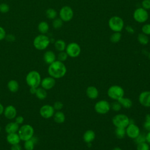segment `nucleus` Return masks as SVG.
<instances>
[{"instance_id":"obj_1","label":"nucleus","mask_w":150,"mask_h":150,"mask_svg":"<svg viewBox=\"0 0 150 150\" xmlns=\"http://www.w3.org/2000/svg\"><path fill=\"white\" fill-rule=\"evenodd\" d=\"M47 71L50 76L53 78L60 79L66 74L67 69L64 64L57 60L49 64Z\"/></svg>"},{"instance_id":"obj_2","label":"nucleus","mask_w":150,"mask_h":150,"mask_svg":"<svg viewBox=\"0 0 150 150\" xmlns=\"http://www.w3.org/2000/svg\"><path fill=\"white\" fill-rule=\"evenodd\" d=\"M50 42V40L48 36L45 35V34H40L34 38L33 45L37 50H43L48 47Z\"/></svg>"},{"instance_id":"obj_3","label":"nucleus","mask_w":150,"mask_h":150,"mask_svg":"<svg viewBox=\"0 0 150 150\" xmlns=\"http://www.w3.org/2000/svg\"><path fill=\"white\" fill-rule=\"evenodd\" d=\"M41 76L36 70L29 71L26 76V82L30 87L38 88L41 83Z\"/></svg>"},{"instance_id":"obj_4","label":"nucleus","mask_w":150,"mask_h":150,"mask_svg":"<svg viewBox=\"0 0 150 150\" xmlns=\"http://www.w3.org/2000/svg\"><path fill=\"white\" fill-rule=\"evenodd\" d=\"M18 135L22 141H27L33 137L34 129L29 124H25L21 126L18 130Z\"/></svg>"},{"instance_id":"obj_5","label":"nucleus","mask_w":150,"mask_h":150,"mask_svg":"<svg viewBox=\"0 0 150 150\" xmlns=\"http://www.w3.org/2000/svg\"><path fill=\"white\" fill-rule=\"evenodd\" d=\"M108 24L110 29L114 32H120L124 27L123 19L118 16H114L110 18Z\"/></svg>"},{"instance_id":"obj_6","label":"nucleus","mask_w":150,"mask_h":150,"mask_svg":"<svg viewBox=\"0 0 150 150\" xmlns=\"http://www.w3.org/2000/svg\"><path fill=\"white\" fill-rule=\"evenodd\" d=\"M112 124L114 126L118 128H125L129 124L130 120L125 114H119L115 115L112 120Z\"/></svg>"},{"instance_id":"obj_7","label":"nucleus","mask_w":150,"mask_h":150,"mask_svg":"<svg viewBox=\"0 0 150 150\" xmlns=\"http://www.w3.org/2000/svg\"><path fill=\"white\" fill-rule=\"evenodd\" d=\"M108 97L113 100L118 101L124 95V89L120 86L114 85L111 86L107 91Z\"/></svg>"},{"instance_id":"obj_8","label":"nucleus","mask_w":150,"mask_h":150,"mask_svg":"<svg viewBox=\"0 0 150 150\" xmlns=\"http://www.w3.org/2000/svg\"><path fill=\"white\" fill-rule=\"evenodd\" d=\"M149 15L148 11L142 7L137 8L133 13L134 20L140 23H145L148 19Z\"/></svg>"},{"instance_id":"obj_9","label":"nucleus","mask_w":150,"mask_h":150,"mask_svg":"<svg viewBox=\"0 0 150 150\" xmlns=\"http://www.w3.org/2000/svg\"><path fill=\"white\" fill-rule=\"evenodd\" d=\"M66 52L68 56L71 57H77L81 53V47L79 44L76 42H71L66 45Z\"/></svg>"},{"instance_id":"obj_10","label":"nucleus","mask_w":150,"mask_h":150,"mask_svg":"<svg viewBox=\"0 0 150 150\" xmlns=\"http://www.w3.org/2000/svg\"><path fill=\"white\" fill-rule=\"evenodd\" d=\"M74 16L72 8L69 6H63L59 11V17L63 22L70 21Z\"/></svg>"},{"instance_id":"obj_11","label":"nucleus","mask_w":150,"mask_h":150,"mask_svg":"<svg viewBox=\"0 0 150 150\" xmlns=\"http://www.w3.org/2000/svg\"><path fill=\"white\" fill-rule=\"evenodd\" d=\"M111 108L110 103L105 100H100L97 102L94 105L95 111L100 114L107 113Z\"/></svg>"},{"instance_id":"obj_12","label":"nucleus","mask_w":150,"mask_h":150,"mask_svg":"<svg viewBox=\"0 0 150 150\" xmlns=\"http://www.w3.org/2000/svg\"><path fill=\"white\" fill-rule=\"evenodd\" d=\"M126 128V134L130 138L135 139L140 134L139 127L134 123H129Z\"/></svg>"},{"instance_id":"obj_13","label":"nucleus","mask_w":150,"mask_h":150,"mask_svg":"<svg viewBox=\"0 0 150 150\" xmlns=\"http://www.w3.org/2000/svg\"><path fill=\"white\" fill-rule=\"evenodd\" d=\"M40 115L44 118H50L54 114V109L53 106L49 104L43 105L40 108Z\"/></svg>"},{"instance_id":"obj_14","label":"nucleus","mask_w":150,"mask_h":150,"mask_svg":"<svg viewBox=\"0 0 150 150\" xmlns=\"http://www.w3.org/2000/svg\"><path fill=\"white\" fill-rule=\"evenodd\" d=\"M140 104L146 107H150V91L142 92L138 98Z\"/></svg>"},{"instance_id":"obj_15","label":"nucleus","mask_w":150,"mask_h":150,"mask_svg":"<svg viewBox=\"0 0 150 150\" xmlns=\"http://www.w3.org/2000/svg\"><path fill=\"white\" fill-rule=\"evenodd\" d=\"M56 83L55 79L53 78L52 77H46L44 79H43L41 80L40 85L44 89L46 90H50L52 88Z\"/></svg>"},{"instance_id":"obj_16","label":"nucleus","mask_w":150,"mask_h":150,"mask_svg":"<svg viewBox=\"0 0 150 150\" xmlns=\"http://www.w3.org/2000/svg\"><path fill=\"white\" fill-rule=\"evenodd\" d=\"M3 113L6 118L12 120L16 116L17 111L16 108L13 105H9L4 108Z\"/></svg>"},{"instance_id":"obj_17","label":"nucleus","mask_w":150,"mask_h":150,"mask_svg":"<svg viewBox=\"0 0 150 150\" xmlns=\"http://www.w3.org/2000/svg\"><path fill=\"white\" fill-rule=\"evenodd\" d=\"M56 54L52 50L46 51L43 54V60L46 64H50L56 60Z\"/></svg>"},{"instance_id":"obj_18","label":"nucleus","mask_w":150,"mask_h":150,"mask_svg":"<svg viewBox=\"0 0 150 150\" xmlns=\"http://www.w3.org/2000/svg\"><path fill=\"white\" fill-rule=\"evenodd\" d=\"M6 141L9 144L12 145L19 144L21 141V139L18 134L16 132V133L8 134V135L6 136Z\"/></svg>"},{"instance_id":"obj_19","label":"nucleus","mask_w":150,"mask_h":150,"mask_svg":"<svg viewBox=\"0 0 150 150\" xmlns=\"http://www.w3.org/2000/svg\"><path fill=\"white\" fill-rule=\"evenodd\" d=\"M19 128V124H18L15 121V122H11L6 124L5 126V131L7 134H11V133H16L18 131Z\"/></svg>"},{"instance_id":"obj_20","label":"nucleus","mask_w":150,"mask_h":150,"mask_svg":"<svg viewBox=\"0 0 150 150\" xmlns=\"http://www.w3.org/2000/svg\"><path fill=\"white\" fill-rule=\"evenodd\" d=\"M86 94L87 97L91 99H95L98 96V91L94 86H89L86 90Z\"/></svg>"},{"instance_id":"obj_21","label":"nucleus","mask_w":150,"mask_h":150,"mask_svg":"<svg viewBox=\"0 0 150 150\" xmlns=\"http://www.w3.org/2000/svg\"><path fill=\"white\" fill-rule=\"evenodd\" d=\"M96 137L95 132L91 129L86 131L83 135V139L87 144L91 142Z\"/></svg>"},{"instance_id":"obj_22","label":"nucleus","mask_w":150,"mask_h":150,"mask_svg":"<svg viewBox=\"0 0 150 150\" xmlns=\"http://www.w3.org/2000/svg\"><path fill=\"white\" fill-rule=\"evenodd\" d=\"M7 87L8 90L12 93H16L19 88L18 82L15 80H11L8 81Z\"/></svg>"},{"instance_id":"obj_23","label":"nucleus","mask_w":150,"mask_h":150,"mask_svg":"<svg viewBox=\"0 0 150 150\" xmlns=\"http://www.w3.org/2000/svg\"><path fill=\"white\" fill-rule=\"evenodd\" d=\"M38 29L41 34H46L49 29V24L46 21H42L39 23Z\"/></svg>"},{"instance_id":"obj_24","label":"nucleus","mask_w":150,"mask_h":150,"mask_svg":"<svg viewBox=\"0 0 150 150\" xmlns=\"http://www.w3.org/2000/svg\"><path fill=\"white\" fill-rule=\"evenodd\" d=\"M53 119L54 121L58 124H62L65 121V115L64 113L62 111H57L55 112L53 115Z\"/></svg>"},{"instance_id":"obj_25","label":"nucleus","mask_w":150,"mask_h":150,"mask_svg":"<svg viewBox=\"0 0 150 150\" xmlns=\"http://www.w3.org/2000/svg\"><path fill=\"white\" fill-rule=\"evenodd\" d=\"M36 138L32 137L31 139L25 141L24 143V148L25 150H33L35 144L36 142Z\"/></svg>"},{"instance_id":"obj_26","label":"nucleus","mask_w":150,"mask_h":150,"mask_svg":"<svg viewBox=\"0 0 150 150\" xmlns=\"http://www.w3.org/2000/svg\"><path fill=\"white\" fill-rule=\"evenodd\" d=\"M118 102L121 104V107H123L125 108H129L132 105V102L131 100L128 98L122 97L118 100Z\"/></svg>"},{"instance_id":"obj_27","label":"nucleus","mask_w":150,"mask_h":150,"mask_svg":"<svg viewBox=\"0 0 150 150\" xmlns=\"http://www.w3.org/2000/svg\"><path fill=\"white\" fill-rule=\"evenodd\" d=\"M54 47L59 52L64 51L66 49V45L63 40L59 39L54 42Z\"/></svg>"},{"instance_id":"obj_28","label":"nucleus","mask_w":150,"mask_h":150,"mask_svg":"<svg viewBox=\"0 0 150 150\" xmlns=\"http://www.w3.org/2000/svg\"><path fill=\"white\" fill-rule=\"evenodd\" d=\"M35 95L38 98L39 100H44L46 98L47 96V93L45 89L42 88H37Z\"/></svg>"},{"instance_id":"obj_29","label":"nucleus","mask_w":150,"mask_h":150,"mask_svg":"<svg viewBox=\"0 0 150 150\" xmlns=\"http://www.w3.org/2000/svg\"><path fill=\"white\" fill-rule=\"evenodd\" d=\"M137 40L138 42L142 45H146L149 43V38L148 37V35H145L143 33H139L137 37Z\"/></svg>"},{"instance_id":"obj_30","label":"nucleus","mask_w":150,"mask_h":150,"mask_svg":"<svg viewBox=\"0 0 150 150\" xmlns=\"http://www.w3.org/2000/svg\"><path fill=\"white\" fill-rule=\"evenodd\" d=\"M57 15V11L53 8H49L46 11V16L49 19H54Z\"/></svg>"},{"instance_id":"obj_31","label":"nucleus","mask_w":150,"mask_h":150,"mask_svg":"<svg viewBox=\"0 0 150 150\" xmlns=\"http://www.w3.org/2000/svg\"><path fill=\"white\" fill-rule=\"evenodd\" d=\"M115 134L118 138L122 139L126 134L125 129L124 128L117 127L115 130Z\"/></svg>"},{"instance_id":"obj_32","label":"nucleus","mask_w":150,"mask_h":150,"mask_svg":"<svg viewBox=\"0 0 150 150\" xmlns=\"http://www.w3.org/2000/svg\"><path fill=\"white\" fill-rule=\"evenodd\" d=\"M121 39V34L120 32H114L110 36V41L113 43H118Z\"/></svg>"},{"instance_id":"obj_33","label":"nucleus","mask_w":150,"mask_h":150,"mask_svg":"<svg viewBox=\"0 0 150 150\" xmlns=\"http://www.w3.org/2000/svg\"><path fill=\"white\" fill-rule=\"evenodd\" d=\"M63 25V21L60 18L54 19L52 22V26L55 29H58L61 28Z\"/></svg>"},{"instance_id":"obj_34","label":"nucleus","mask_w":150,"mask_h":150,"mask_svg":"<svg viewBox=\"0 0 150 150\" xmlns=\"http://www.w3.org/2000/svg\"><path fill=\"white\" fill-rule=\"evenodd\" d=\"M137 150H149V146L146 142H142L137 144Z\"/></svg>"},{"instance_id":"obj_35","label":"nucleus","mask_w":150,"mask_h":150,"mask_svg":"<svg viewBox=\"0 0 150 150\" xmlns=\"http://www.w3.org/2000/svg\"><path fill=\"white\" fill-rule=\"evenodd\" d=\"M68 57V55L67 54V53L64 51H62V52H60L57 55V59L58 60L60 61V62H64L65 60H67Z\"/></svg>"},{"instance_id":"obj_36","label":"nucleus","mask_w":150,"mask_h":150,"mask_svg":"<svg viewBox=\"0 0 150 150\" xmlns=\"http://www.w3.org/2000/svg\"><path fill=\"white\" fill-rule=\"evenodd\" d=\"M142 33L146 35H150V23L144 24L141 28Z\"/></svg>"},{"instance_id":"obj_37","label":"nucleus","mask_w":150,"mask_h":150,"mask_svg":"<svg viewBox=\"0 0 150 150\" xmlns=\"http://www.w3.org/2000/svg\"><path fill=\"white\" fill-rule=\"evenodd\" d=\"M9 11V6L7 4L2 3L0 4V12L3 13H6Z\"/></svg>"},{"instance_id":"obj_38","label":"nucleus","mask_w":150,"mask_h":150,"mask_svg":"<svg viewBox=\"0 0 150 150\" xmlns=\"http://www.w3.org/2000/svg\"><path fill=\"white\" fill-rule=\"evenodd\" d=\"M142 8L145 10L150 9V0H143L141 2Z\"/></svg>"},{"instance_id":"obj_39","label":"nucleus","mask_w":150,"mask_h":150,"mask_svg":"<svg viewBox=\"0 0 150 150\" xmlns=\"http://www.w3.org/2000/svg\"><path fill=\"white\" fill-rule=\"evenodd\" d=\"M54 110H57V111H59L60 110H62L63 107V104L61 102V101H56L53 105Z\"/></svg>"},{"instance_id":"obj_40","label":"nucleus","mask_w":150,"mask_h":150,"mask_svg":"<svg viewBox=\"0 0 150 150\" xmlns=\"http://www.w3.org/2000/svg\"><path fill=\"white\" fill-rule=\"evenodd\" d=\"M135 142L137 144L142 142H146V135L139 134V135L135 138Z\"/></svg>"},{"instance_id":"obj_41","label":"nucleus","mask_w":150,"mask_h":150,"mask_svg":"<svg viewBox=\"0 0 150 150\" xmlns=\"http://www.w3.org/2000/svg\"><path fill=\"white\" fill-rule=\"evenodd\" d=\"M112 109L114 110V111H119L121 108V104L117 101V102H114L112 103L111 105Z\"/></svg>"},{"instance_id":"obj_42","label":"nucleus","mask_w":150,"mask_h":150,"mask_svg":"<svg viewBox=\"0 0 150 150\" xmlns=\"http://www.w3.org/2000/svg\"><path fill=\"white\" fill-rule=\"evenodd\" d=\"M6 37V31L5 29L0 26V40H2L5 39Z\"/></svg>"},{"instance_id":"obj_43","label":"nucleus","mask_w":150,"mask_h":150,"mask_svg":"<svg viewBox=\"0 0 150 150\" xmlns=\"http://www.w3.org/2000/svg\"><path fill=\"white\" fill-rule=\"evenodd\" d=\"M15 122H16L18 124H19V125L22 124H23V122H24V118H23L22 116H21V115H19V116H18V117H16V118H15Z\"/></svg>"},{"instance_id":"obj_44","label":"nucleus","mask_w":150,"mask_h":150,"mask_svg":"<svg viewBox=\"0 0 150 150\" xmlns=\"http://www.w3.org/2000/svg\"><path fill=\"white\" fill-rule=\"evenodd\" d=\"M144 127L145 129L150 131V121L149 120H145L144 124Z\"/></svg>"},{"instance_id":"obj_45","label":"nucleus","mask_w":150,"mask_h":150,"mask_svg":"<svg viewBox=\"0 0 150 150\" xmlns=\"http://www.w3.org/2000/svg\"><path fill=\"white\" fill-rule=\"evenodd\" d=\"M11 150H22V147L19 144L12 145Z\"/></svg>"},{"instance_id":"obj_46","label":"nucleus","mask_w":150,"mask_h":150,"mask_svg":"<svg viewBox=\"0 0 150 150\" xmlns=\"http://www.w3.org/2000/svg\"><path fill=\"white\" fill-rule=\"evenodd\" d=\"M5 39L8 41V42H13V40H15V36L12 35H6Z\"/></svg>"},{"instance_id":"obj_47","label":"nucleus","mask_w":150,"mask_h":150,"mask_svg":"<svg viewBox=\"0 0 150 150\" xmlns=\"http://www.w3.org/2000/svg\"><path fill=\"white\" fill-rule=\"evenodd\" d=\"M125 30H127V32H128L129 33H133L134 32V30L133 28L131 26H127L125 27Z\"/></svg>"},{"instance_id":"obj_48","label":"nucleus","mask_w":150,"mask_h":150,"mask_svg":"<svg viewBox=\"0 0 150 150\" xmlns=\"http://www.w3.org/2000/svg\"><path fill=\"white\" fill-rule=\"evenodd\" d=\"M146 141L147 142V143L150 144V131H149L146 135Z\"/></svg>"},{"instance_id":"obj_49","label":"nucleus","mask_w":150,"mask_h":150,"mask_svg":"<svg viewBox=\"0 0 150 150\" xmlns=\"http://www.w3.org/2000/svg\"><path fill=\"white\" fill-rule=\"evenodd\" d=\"M36 89H37V88H36V87H30V93L31 94H35L36 91Z\"/></svg>"},{"instance_id":"obj_50","label":"nucleus","mask_w":150,"mask_h":150,"mask_svg":"<svg viewBox=\"0 0 150 150\" xmlns=\"http://www.w3.org/2000/svg\"><path fill=\"white\" fill-rule=\"evenodd\" d=\"M4 107L3 105L1 103H0V115H1L4 112Z\"/></svg>"},{"instance_id":"obj_51","label":"nucleus","mask_w":150,"mask_h":150,"mask_svg":"<svg viewBox=\"0 0 150 150\" xmlns=\"http://www.w3.org/2000/svg\"><path fill=\"white\" fill-rule=\"evenodd\" d=\"M145 120H149L150 121V114H147L145 117Z\"/></svg>"},{"instance_id":"obj_52","label":"nucleus","mask_w":150,"mask_h":150,"mask_svg":"<svg viewBox=\"0 0 150 150\" xmlns=\"http://www.w3.org/2000/svg\"><path fill=\"white\" fill-rule=\"evenodd\" d=\"M112 150H122L120 147H115Z\"/></svg>"},{"instance_id":"obj_53","label":"nucleus","mask_w":150,"mask_h":150,"mask_svg":"<svg viewBox=\"0 0 150 150\" xmlns=\"http://www.w3.org/2000/svg\"><path fill=\"white\" fill-rule=\"evenodd\" d=\"M148 57H149V59H150V52H149V54H148Z\"/></svg>"},{"instance_id":"obj_54","label":"nucleus","mask_w":150,"mask_h":150,"mask_svg":"<svg viewBox=\"0 0 150 150\" xmlns=\"http://www.w3.org/2000/svg\"><path fill=\"white\" fill-rule=\"evenodd\" d=\"M1 127H0V132H1Z\"/></svg>"}]
</instances>
